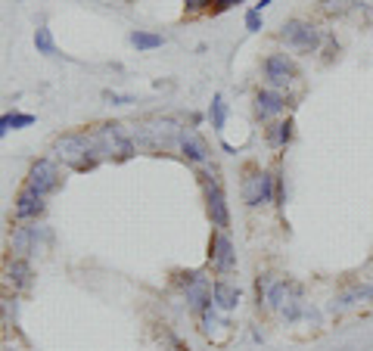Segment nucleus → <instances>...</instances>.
I'll return each mask as SVG.
<instances>
[{"instance_id": "obj_10", "label": "nucleus", "mask_w": 373, "mask_h": 351, "mask_svg": "<svg viewBox=\"0 0 373 351\" xmlns=\"http://www.w3.org/2000/svg\"><path fill=\"white\" fill-rule=\"evenodd\" d=\"M264 78H268V84L274 90H283L299 78V69L286 53H274V56L264 60Z\"/></svg>"}, {"instance_id": "obj_3", "label": "nucleus", "mask_w": 373, "mask_h": 351, "mask_svg": "<svg viewBox=\"0 0 373 351\" xmlns=\"http://www.w3.org/2000/svg\"><path fill=\"white\" fill-rule=\"evenodd\" d=\"M90 137H93V146H97L100 159L125 162V159H131V156L137 153L134 140L125 134V125H118V121H106V125H97L90 131Z\"/></svg>"}, {"instance_id": "obj_17", "label": "nucleus", "mask_w": 373, "mask_h": 351, "mask_svg": "<svg viewBox=\"0 0 373 351\" xmlns=\"http://www.w3.org/2000/svg\"><path fill=\"white\" fill-rule=\"evenodd\" d=\"M212 298H215V308H221V311H233V308L240 305V286H233L231 280H215Z\"/></svg>"}, {"instance_id": "obj_7", "label": "nucleus", "mask_w": 373, "mask_h": 351, "mask_svg": "<svg viewBox=\"0 0 373 351\" xmlns=\"http://www.w3.org/2000/svg\"><path fill=\"white\" fill-rule=\"evenodd\" d=\"M240 193H243V202H246L249 209L268 205L271 199H274V174H268V171H246Z\"/></svg>"}, {"instance_id": "obj_24", "label": "nucleus", "mask_w": 373, "mask_h": 351, "mask_svg": "<svg viewBox=\"0 0 373 351\" xmlns=\"http://www.w3.org/2000/svg\"><path fill=\"white\" fill-rule=\"evenodd\" d=\"M274 286V280H271V274H258V280H255V296H258V305L268 298V289Z\"/></svg>"}, {"instance_id": "obj_31", "label": "nucleus", "mask_w": 373, "mask_h": 351, "mask_svg": "<svg viewBox=\"0 0 373 351\" xmlns=\"http://www.w3.org/2000/svg\"><path fill=\"white\" fill-rule=\"evenodd\" d=\"M271 4H274V0H262V4H255V6H252V10H258V13H262V10H264V6H271Z\"/></svg>"}, {"instance_id": "obj_12", "label": "nucleus", "mask_w": 373, "mask_h": 351, "mask_svg": "<svg viewBox=\"0 0 373 351\" xmlns=\"http://www.w3.org/2000/svg\"><path fill=\"white\" fill-rule=\"evenodd\" d=\"M4 286L10 292H22L32 286V264L25 258H10L4 264Z\"/></svg>"}, {"instance_id": "obj_29", "label": "nucleus", "mask_w": 373, "mask_h": 351, "mask_svg": "<svg viewBox=\"0 0 373 351\" xmlns=\"http://www.w3.org/2000/svg\"><path fill=\"white\" fill-rule=\"evenodd\" d=\"M243 0H212V13H227L233 6H240Z\"/></svg>"}, {"instance_id": "obj_18", "label": "nucleus", "mask_w": 373, "mask_h": 351, "mask_svg": "<svg viewBox=\"0 0 373 351\" xmlns=\"http://www.w3.org/2000/svg\"><path fill=\"white\" fill-rule=\"evenodd\" d=\"M28 125H34V116H28V112H4L0 116V140L10 131H19V128H28Z\"/></svg>"}, {"instance_id": "obj_25", "label": "nucleus", "mask_w": 373, "mask_h": 351, "mask_svg": "<svg viewBox=\"0 0 373 351\" xmlns=\"http://www.w3.org/2000/svg\"><path fill=\"white\" fill-rule=\"evenodd\" d=\"M199 324H203V333L209 336L212 329H215V324H218V317H215V308H205V311L199 314Z\"/></svg>"}, {"instance_id": "obj_23", "label": "nucleus", "mask_w": 373, "mask_h": 351, "mask_svg": "<svg viewBox=\"0 0 373 351\" xmlns=\"http://www.w3.org/2000/svg\"><path fill=\"white\" fill-rule=\"evenodd\" d=\"M34 47H38V53H44V56H56V41H53V34H50L47 25H41L38 32H34Z\"/></svg>"}, {"instance_id": "obj_9", "label": "nucleus", "mask_w": 373, "mask_h": 351, "mask_svg": "<svg viewBox=\"0 0 373 351\" xmlns=\"http://www.w3.org/2000/svg\"><path fill=\"white\" fill-rule=\"evenodd\" d=\"M209 264L215 274H233L236 270V252H233V242L224 230H215L212 242H209Z\"/></svg>"}, {"instance_id": "obj_13", "label": "nucleus", "mask_w": 373, "mask_h": 351, "mask_svg": "<svg viewBox=\"0 0 373 351\" xmlns=\"http://www.w3.org/2000/svg\"><path fill=\"white\" fill-rule=\"evenodd\" d=\"M283 112H286V97L280 94V90L264 88L255 94V116L262 121H271V118L283 116Z\"/></svg>"}, {"instance_id": "obj_2", "label": "nucleus", "mask_w": 373, "mask_h": 351, "mask_svg": "<svg viewBox=\"0 0 373 351\" xmlns=\"http://www.w3.org/2000/svg\"><path fill=\"white\" fill-rule=\"evenodd\" d=\"M177 134H181V128H177L171 118L153 116V118L140 121V125H134V137L131 140H134V146H137V149H143V153L159 156V153H165V149L175 146Z\"/></svg>"}, {"instance_id": "obj_15", "label": "nucleus", "mask_w": 373, "mask_h": 351, "mask_svg": "<svg viewBox=\"0 0 373 351\" xmlns=\"http://www.w3.org/2000/svg\"><path fill=\"white\" fill-rule=\"evenodd\" d=\"M44 196H38L34 190H28L22 187L19 190V196H16V218L19 221H38L41 214H44Z\"/></svg>"}, {"instance_id": "obj_4", "label": "nucleus", "mask_w": 373, "mask_h": 351, "mask_svg": "<svg viewBox=\"0 0 373 351\" xmlns=\"http://www.w3.org/2000/svg\"><path fill=\"white\" fill-rule=\"evenodd\" d=\"M280 41H283L290 50H296V53H318L320 44H324V34H320L318 25L305 22V19H290V22H283L277 34Z\"/></svg>"}, {"instance_id": "obj_27", "label": "nucleus", "mask_w": 373, "mask_h": 351, "mask_svg": "<svg viewBox=\"0 0 373 351\" xmlns=\"http://www.w3.org/2000/svg\"><path fill=\"white\" fill-rule=\"evenodd\" d=\"M320 6H324L327 13H346L351 6V0H320Z\"/></svg>"}, {"instance_id": "obj_22", "label": "nucleus", "mask_w": 373, "mask_h": 351, "mask_svg": "<svg viewBox=\"0 0 373 351\" xmlns=\"http://www.w3.org/2000/svg\"><path fill=\"white\" fill-rule=\"evenodd\" d=\"M162 34H153V32H131V47L137 50H156L162 47Z\"/></svg>"}, {"instance_id": "obj_32", "label": "nucleus", "mask_w": 373, "mask_h": 351, "mask_svg": "<svg viewBox=\"0 0 373 351\" xmlns=\"http://www.w3.org/2000/svg\"><path fill=\"white\" fill-rule=\"evenodd\" d=\"M171 351H181V348H171Z\"/></svg>"}, {"instance_id": "obj_30", "label": "nucleus", "mask_w": 373, "mask_h": 351, "mask_svg": "<svg viewBox=\"0 0 373 351\" xmlns=\"http://www.w3.org/2000/svg\"><path fill=\"white\" fill-rule=\"evenodd\" d=\"M106 99H109V103H118V106L134 103V97H121V94H112V90H106Z\"/></svg>"}, {"instance_id": "obj_16", "label": "nucleus", "mask_w": 373, "mask_h": 351, "mask_svg": "<svg viewBox=\"0 0 373 351\" xmlns=\"http://www.w3.org/2000/svg\"><path fill=\"white\" fill-rule=\"evenodd\" d=\"M10 252L13 258H25L38 252V227H16L10 233Z\"/></svg>"}, {"instance_id": "obj_11", "label": "nucleus", "mask_w": 373, "mask_h": 351, "mask_svg": "<svg viewBox=\"0 0 373 351\" xmlns=\"http://www.w3.org/2000/svg\"><path fill=\"white\" fill-rule=\"evenodd\" d=\"M177 146H181V156L186 162H193V165L209 162V143H205V137L196 131V128H181Z\"/></svg>"}, {"instance_id": "obj_26", "label": "nucleus", "mask_w": 373, "mask_h": 351, "mask_svg": "<svg viewBox=\"0 0 373 351\" xmlns=\"http://www.w3.org/2000/svg\"><path fill=\"white\" fill-rule=\"evenodd\" d=\"M246 28H249V32H262V28H264V16H262V13L249 10L246 13Z\"/></svg>"}, {"instance_id": "obj_1", "label": "nucleus", "mask_w": 373, "mask_h": 351, "mask_svg": "<svg viewBox=\"0 0 373 351\" xmlns=\"http://www.w3.org/2000/svg\"><path fill=\"white\" fill-rule=\"evenodd\" d=\"M53 153L62 165H69V168H75V171H90L100 165V153H97V146H93L90 131L88 134L84 131L60 134V137L53 140Z\"/></svg>"}, {"instance_id": "obj_6", "label": "nucleus", "mask_w": 373, "mask_h": 351, "mask_svg": "<svg viewBox=\"0 0 373 351\" xmlns=\"http://www.w3.org/2000/svg\"><path fill=\"white\" fill-rule=\"evenodd\" d=\"M177 283L184 286L186 302H190V308H193L196 314H203L205 308L215 305V298H212L215 283L203 274V270H186V274H177Z\"/></svg>"}, {"instance_id": "obj_21", "label": "nucleus", "mask_w": 373, "mask_h": 351, "mask_svg": "<svg viewBox=\"0 0 373 351\" xmlns=\"http://www.w3.org/2000/svg\"><path fill=\"white\" fill-rule=\"evenodd\" d=\"M209 118H212V128H215V131H224V125H227V103H224V97H221V94L212 97Z\"/></svg>"}, {"instance_id": "obj_19", "label": "nucleus", "mask_w": 373, "mask_h": 351, "mask_svg": "<svg viewBox=\"0 0 373 351\" xmlns=\"http://www.w3.org/2000/svg\"><path fill=\"white\" fill-rule=\"evenodd\" d=\"M292 128H296V125H292L290 118H286V121H277V125H271V128H268V143H271V146H277V149L290 146L292 134H296Z\"/></svg>"}, {"instance_id": "obj_14", "label": "nucleus", "mask_w": 373, "mask_h": 351, "mask_svg": "<svg viewBox=\"0 0 373 351\" xmlns=\"http://www.w3.org/2000/svg\"><path fill=\"white\" fill-rule=\"evenodd\" d=\"M292 298H302V286L299 283H290V280H274V286L268 289V308L271 311H283Z\"/></svg>"}, {"instance_id": "obj_5", "label": "nucleus", "mask_w": 373, "mask_h": 351, "mask_svg": "<svg viewBox=\"0 0 373 351\" xmlns=\"http://www.w3.org/2000/svg\"><path fill=\"white\" fill-rule=\"evenodd\" d=\"M199 181H203V190H205V209H209L212 227H218V230L231 227V209H227L224 187H221V181L215 177V168L203 171V174H199Z\"/></svg>"}, {"instance_id": "obj_8", "label": "nucleus", "mask_w": 373, "mask_h": 351, "mask_svg": "<svg viewBox=\"0 0 373 351\" xmlns=\"http://www.w3.org/2000/svg\"><path fill=\"white\" fill-rule=\"evenodd\" d=\"M60 168H56V162H50V159H38L28 168V177H25V187L28 190H34L38 196H47V193H53V190H60Z\"/></svg>"}, {"instance_id": "obj_28", "label": "nucleus", "mask_w": 373, "mask_h": 351, "mask_svg": "<svg viewBox=\"0 0 373 351\" xmlns=\"http://www.w3.org/2000/svg\"><path fill=\"white\" fill-rule=\"evenodd\" d=\"M184 10L190 13H203V10H212V0H184Z\"/></svg>"}, {"instance_id": "obj_20", "label": "nucleus", "mask_w": 373, "mask_h": 351, "mask_svg": "<svg viewBox=\"0 0 373 351\" xmlns=\"http://www.w3.org/2000/svg\"><path fill=\"white\" fill-rule=\"evenodd\" d=\"M370 298H373V286H367V283H364V286H351L348 292H342V296H339V305H336V308H348V305H355V302H370Z\"/></svg>"}]
</instances>
